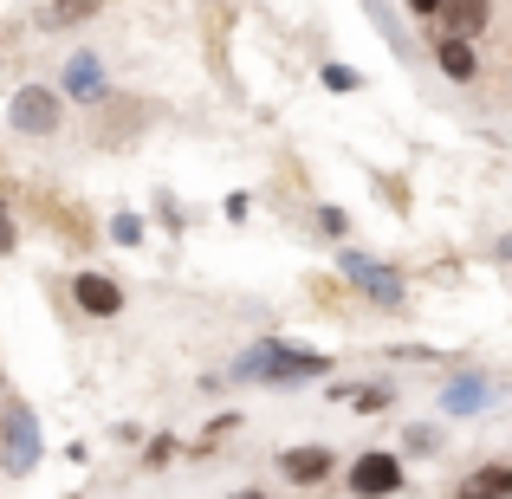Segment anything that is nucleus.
<instances>
[{"instance_id": "obj_18", "label": "nucleus", "mask_w": 512, "mask_h": 499, "mask_svg": "<svg viewBox=\"0 0 512 499\" xmlns=\"http://www.w3.org/2000/svg\"><path fill=\"white\" fill-rule=\"evenodd\" d=\"M318 227H325V234H350V221H344V208H318Z\"/></svg>"}, {"instance_id": "obj_12", "label": "nucleus", "mask_w": 512, "mask_h": 499, "mask_svg": "<svg viewBox=\"0 0 512 499\" xmlns=\"http://www.w3.org/2000/svg\"><path fill=\"white\" fill-rule=\"evenodd\" d=\"M487 402H493V383H474V376L441 389V409H454V415H474V409H487Z\"/></svg>"}, {"instance_id": "obj_7", "label": "nucleus", "mask_w": 512, "mask_h": 499, "mask_svg": "<svg viewBox=\"0 0 512 499\" xmlns=\"http://www.w3.org/2000/svg\"><path fill=\"white\" fill-rule=\"evenodd\" d=\"M59 98H78V104L104 98V59L98 52H72V59H65V91Z\"/></svg>"}, {"instance_id": "obj_19", "label": "nucleus", "mask_w": 512, "mask_h": 499, "mask_svg": "<svg viewBox=\"0 0 512 499\" xmlns=\"http://www.w3.org/2000/svg\"><path fill=\"white\" fill-rule=\"evenodd\" d=\"M402 7H409L415 20H435V7H441V0H402Z\"/></svg>"}, {"instance_id": "obj_9", "label": "nucleus", "mask_w": 512, "mask_h": 499, "mask_svg": "<svg viewBox=\"0 0 512 499\" xmlns=\"http://www.w3.org/2000/svg\"><path fill=\"white\" fill-rule=\"evenodd\" d=\"M331 467H338V461H331V448H286V454H279V474H286L292 487H318Z\"/></svg>"}, {"instance_id": "obj_14", "label": "nucleus", "mask_w": 512, "mask_h": 499, "mask_svg": "<svg viewBox=\"0 0 512 499\" xmlns=\"http://www.w3.org/2000/svg\"><path fill=\"white\" fill-rule=\"evenodd\" d=\"M338 396L350 402V409H383V402H389V383H370V389H338Z\"/></svg>"}, {"instance_id": "obj_6", "label": "nucleus", "mask_w": 512, "mask_h": 499, "mask_svg": "<svg viewBox=\"0 0 512 499\" xmlns=\"http://www.w3.org/2000/svg\"><path fill=\"white\" fill-rule=\"evenodd\" d=\"M72 299H78V312H85V318H117V312H124V286H117L111 273H78L72 279Z\"/></svg>"}, {"instance_id": "obj_11", "label": "nucleus", "mask_w": 512, "mask_h": 499, "mask_svg": "<svg viewBox=\"0 0 512 499\" xmlns=\"http://www.w3.org/2000/svg\"><path fill=\"white\" fill-rule=\"evenodd\" d=\"M461 499H512V467L506 461H487L480 474L461 480Z\"/></svg>"}, {"instance_id": "obj_20", "label": "nucleus", "mask_w": 512, "mask_h": 499, "mask_svg": "<svg viewBox=\"0 0 512 499\" xmlns=\"http://www.w3.org/2000/svg\"><path fill=\"white\" fill-rule=\"evenodd\" d=\"M234 499H266V493H234Z\"/></svg>"}, {"instance_id": "obj_2", "label": "nucleus", "mask_w": 512, "mask_h": 499, "mask_svg": "<svg viewBox=\"0 0 512 499\" xmlns=\"http://www.w3.org/2000/svg\"><path fill=\"white\" fill-rule=\"evenodd\" d=\"M7 124L20 130V137H59L65 130V98L52 85H20L7 104Z\"/></svg>"}, {"instance_id": "obj_5", "label": "nucleus", "mask_w": 512, "mask_h": 499, "mask_svg": "<svg viewBox=\"0 0 512 499\" xmlns=\"http://www.w3.org/2000/svg\"><path fill=\"white\" fill-rule=\"evenodd\" d=\"M344 487L357 493V499H389V493L402 487V461H396V454H357Z\"/></svg>"}, {"instance_id": "obj_15", "label": "nucleus", "mask_w": 512, "mask_h": 499, "mask_svg": "<svg viewBox=\"0 0 512 499\" xmlns=\"http://www.w3.org/2000/svg\"><path fill=\"white\" fill-rule=\"evenodd\" d=\"M111 240H117V247H137V240H143V221H137V214H117V221H111Z\"/></svg>"}, {"instance_id": "obj_10", "label": "nucleus", "mask_w": 512, "mask_h": 499, "mask_svg": "<svg viewBox=\"0 0 512 499\" xmlns=\"http://www.w3.org/2000/svg\"><path fill=\"white\" fill-rule=\"evenodd\" d=\"M435 65L454 78V85H474V78H480V52H474V39H454V33H448V39L435 46Z\"/></svg>"}, {"instance_id": "obj_4", "label": "nucleus", "mask_w": 512, "mask_h": 499, "mask_svg": "<svg viewBox=\"0 0 512 499\" xmlns=\"http://www.w3.org/2000/svg\"><path fill=\"white\" fill-rule=\"evenodd\" d=\"M344 279H350V286H357L363 292V299H376V305H389V312H396V305L402 299H409V279H402L396 273V266H383V260H370V253H357V247H350L344 253Z\"/></svg>"}, {"instance_id": "obj_1", "label": "nucleus", "mask_w": 512, "mask_h": 499, "mask_svg": "<svg viewBox=\"0 0 512 499\" xmlns=\"http://www.w3.org/2000/svg\"><path fill=\"white\" fill-rule=\"evenodd\" d=\"M331 357L325 350H299V344H279V337H260L234 357V376L240 383H266V389H292L305 376H325Z\"/></svg>"}, {"instance_id": "obj_17", "label": "nucleus", "mask_w": 512, "mask_h": 499, "mask_svg": "<svg viewBox=\"0 0 512 499\" xmlns=\"http://www.w3.org/2000/svg\"><path fill=\"white\" fill-rule=\"evenodd\" d=\"M325 85L331 91H357V72H350V65H325Z\"/></svg>"}, {"instance_id": "obj_8", "label": "nucleus", "mask_w": 512, "mask_h": 499, "mask_svg": "<svg viewBox=\"0 0 512 499\" xmlns=\"http://www.w3.org/2000/svg\"><path fill=\"white\" fill-rule=\"evenodd\" d=\"M435 20L448 26L454 39H474V33H487V20H493V0H441V7H435Z\"/></svg>"}, {"instance_id": "obj_13", "label": "nucleus", "mask_w": 512, "mask_h": 499, "mask_svg": "<svg viewBox=\"0 0 512 499\" xmlns=\"http://www.w3.org/2000/svg\"><path fill=\"white\" fill-rule=\"evenodd\" d=\"M85 13H98V0H46V13H39V26H78Z\"/></svg>"}, {"instance_id": "obj_16", "label": "nucleus", "mask_w": 512, "mask_h": 499, "mask_svg": "<svg viewBox=\"0 0 512 499\" xmlns=\"http://www.w3.org/2000/svg\"><path fill=\"white\" fill-rule=\"evenodd\" d=\"M13 247H20V227H13V208L0 201V253H13Z\"/></svg>"}, {"instance_id": "obj_3", "label": "nucleus", "mask_w": 512, "mask_h": 499, "mask_svg": "<svg viewBox=\"0 0 512 499\" xmlns=\"http://www.w3.org/2000/svg\"><path fill=\"white\" fill-rule=\"evenodd\" d=\"M33 461H39V422L26 402H7V415H0V467L20 480L33 474Z\"/></svg>"}]
</instances>
